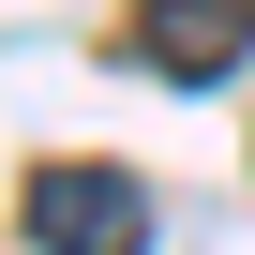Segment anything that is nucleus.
Masks as SVG:
<instances>
[{
  "instance_id": "obj_1",
  "label": "nucleus",
  "mask_w": 255,
  "mask_h": 255,
  "mask_svg": "<svg viewBox=\"0 0 255 255\" xmlns=\"http://www.w3.org/2000/svg\"><path fill=\"white\" fill-rule=\"evenodd\" d=\"M30 240L45 255H150V195L120 165H45L30 180Z\"/></svg>"
},
{
  "instance_id": "obj_2",
  "label": "nucleus",
  "mask_w": 255,
  "mask_h": 255,
  "mask_svg": "<svg viewBox=\"0 0 255 255\" xmlns=\"http://www.w3.org/2000/svg\"><path fill=\"white\" fill-rule=\"evenodd\" d=\"M255 45V0H150V75H180V90H210L225 60Z\"/></svg>"
}]
</instances>
